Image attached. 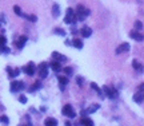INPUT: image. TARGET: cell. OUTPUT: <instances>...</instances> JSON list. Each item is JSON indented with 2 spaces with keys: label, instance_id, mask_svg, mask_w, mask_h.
Wrapping results in <instances>:
<instances>
[{
  "label": "cell",
  "instance_id": "6da1fadb",
  "mask_svg": "<svg viewBox=\"0 0 144 126\" xmlns=\"http://www.w3.org/2000/svg\"><path fill=\"white\" fill-rule=\"evenodd\" d=\"M91 11L88 8H86L84 6L79 4L76 7V12H75V16H76V20H80V22H83V20H86L88 16H90Z\"/></svg>",
  "mask_w": 144,
  "mask_h": 126
},
{
  "label": "cell",
  "instance_id": "7a4b0ae2",
  "mask_svg": "<svg viewBox=\"0 0 144 126\" xmlns=\"http://www.w3.org/2000/svg\"><path fill=\"white\" fill-rule=\"evenodd\" d=\"M76 22H77V20H76V16H75V11L72 8H67L66 17H64V23L66 24H75Z\"/></svg>",
  "mask_w": 144,
  "mask_h": 126
},
{
  "label": "cell",
  "instance_id": "3957f363",
  "mask_svg": "<svg viewBox=\"0 0 144 126\" xmlns=\"http://www.w3.org/2000/svg\"><path fill=\"white\" fill-rule=\"evenodd\" d=\"M36 70H37V73H39V75H40V78H42V79L47 78L48 76V63L47 62H42L37 66Z\"/></svg>",
  "mask_w": 144,
  "mask_h": 126
},
{
  "label": "cell",
  "instance_id": "277c9868",
  "mask_svg": "<svg viewBox=\"0 0 144 126\" xmlns=\"http://www.w3.org/2000/svg\"><path fill=\"white\" fill-rule=\"evenodd\" d=\"M9 87H11V93H17V91L24 90L26 85H24V82H22V80H12Z\"/></svg>",
  "mask_w": 144,
  "mask_h": 126
},
{
  "label": "cell",
  "instance_id": "5b68a950",
  "mask_svg": "<svg viewBox=\"0 0 144 126\" xmlns=\"http://www.w3.org/2000/svg\"><path fill=\"white\" fill-rule=\"evenodd\" d=\"M103 93H104L108 98H111V99H117V97H119L117 90L113 89V87H108V86H103Z\"/></svg>",
  "mask_w": 144,
  "mask_h": 126
},
{
  "label": "cell",
  "instance_id": "8992f818",
  "mask_svg": "<svg viewBox=\"0 0 144 126\" xmlns=\"http://www.w3.org/2000/svg\"><path fill=\"white\" fill-rule=\"evenodd\" d=\"M61 114L64 117H68V118H75L76 117V111L73 110V106L72 105H66L61 110Z\"/></svg>",
  "mask_w": 144,
  "mask_h": 126
},
{
  "label": "cell",
  "instance_id": "52a82bcc",
  "mask_svg": "<svg viewBox=\"0 0 144 126\" xmlns=\"http://www.w3.org/2000/svg\"><path fill=\"white\" fill-rule=\"evenodd\" d=\"M23 71H24L27 75H29V76L35 75V73H36V66H35V63H33V62H29L27 66L23 67Z\"/></svg>",
  "mask_w": 144,
  "mask_h": 126
},
{
  "label": "cell",
  "instance_id": "ba28073f",
  "mask_svg": "<svg viewBox=\"0 0 144 126\" xmlns=\"http://www.w3.org/2000/svg\"><path fill=\"white\" fill-rule=\"evenodd\" d=\"M130 44L128 43H123V44H120L117 48H116V54H123V52H128L130 51Z\"/></svg>",
  "mask_w": 144,
  "mask_h": 126
},
{
  "label": "cell",
  "instance_id": "9c48e42d",
  "mask_svg": "<svg viewBox=\"0 0 144 126\" xmlns=\"http://www.w3.org/2000/svg\"><path fill=\"white\" fill-rule=\"evenodd\" d=\"M130 36H131L132 39H135L136 42H143V39H144V36H143L139 31H131V32H130Z\"/></svg>",
  "mask_w": 144,
  "mask_h": 126
},
{
  "label": "cell",
  "instance_id": "30bf717a",
  "mask_svg": "<svg viewBox=\"0 0 144 126\" xmlns=\"http://www.w3.org/2000/svg\"><path fill=\"white\" fill-rule=\"evenodd\" d=\"M52 58H53L55 60H57V62H67V58H66L63 54L56 52V51H53V52H52Z\"/></svg>",
  "mask_w": 144,
  "mask_h": 126
},
{
  "label": "cell",
  "instance_id": "8fae6325",
  "mask_svg": "<svg viewBox=\"0 0 144 126\" xmlns=\"http://www.w3.org/2000/svg\"><path fill=\"white\" fill-rule=\"evenodd\" d=\"M80 34L83 35L84 38H90V36L92 35V30H91V28H90L88 26H84L83 28L80 30Z\"/></svg>",
  "mask_w": 144,
  "mask_h": 126
},
{
  "label": "cell",
  "instance_id": "7c38bea8",
  "mask_svg": "<svg viewBox=\"0 0 144 126\" xmlns=\"http://www.w3.org/2000/svg\"><path fill=\"white\" fill-rule=\"evenodd\" d=\"M49 66H51V69H52L55 73L61 71V65H60V62H57V60H52Z\"/></svg>",
  "mask_w": 144,
  "mask_h": 126
},
{
  "label": "cell",
  "instance_id": "4fadbf2b",
  "mask_svg": "<svg viewBox=\"0 0 144 126\" xmlns=\"http://www.w3.org/2000/svg\"><path fill=\"white\" fill-rule=\"evenodd\" d=\"M143 98H144V94H143L141 90H139V91L133 95V101H135L136 103H143Z\"/></svg>",
  "mask_w": 144,
  "mask_h": 126
},
{
  "label": "cell",
  "instance_id": "5bb4252c",
  "mask_svg": "<svg viewBox=\"0 0 144 126\" xmlns=\"http://www.w3.org/2000/svg\"><path fill=\"white\" fill-rule=\"evenodd\" d=\"M26 42H27V36H20V38L16 40V46H17V48H23L24 44H26Z\"/></svg>",
  "mask_w": 144,
  "mask_h": 126
},
{
  "label": "cell",
  "instance_id": "9a60e30c",
  "mask_svg": "<svg viewBox=\"0 0 144 126\" xmlns=\"http://www.w3.org/2000/svg\"><path fill=\"white\" fill-rule=\"evenodd\" d=\"M100 106H99V105H92V106L91 107H88V109H86L83 113H81V114H83V115H86V114H91V113H95L97 109H99Z\"/></svg>",
  "mask_w": 144,
  "mask_h": 126
},
{
  "label": "cell",
  "instance_id": "2e32d148",
  "mask_svg": "<svg viewBox=\"0 0 144 126\" xmlns=\"http://www.w3.org/2000/svg\"><path fill=\"white\" fill-rule=\"evenodd\" d=\"M7 73H8L9 78H15V76H17V75L20 74V70H19V69H15V70H12L11 67H7Z\"/></svg>",
  "mask_w": 144,
  "mask_h": 126
},
{
  "label": "cell",
  "instance_id": "e0dca14e",
  "mask_svg": "<svg viewBox=\"0 0 144 126\" xmlns=\"http://www.w3.org/2000/svg\"><path fill=\"white\" fill-rule=\"evenodd\" d=\"M71 43H72V46L73 47H76V48H83V42H81V39H79V38H75L72 42H71Z\"/></svg>",
  "mask_w": 144,
  "mask_h": 126
},
{
  "label": "cell",
  "instance_id": "ac0fdd59",
  "mask_svg": "<svg viewBox=\"0 0 144 126\" xmlns=\"http://www.w3.org/2000/svg\"><path fill=\"white\" fill-rule=\"evenodd\" d=\"M91 87H92V89H93V90H95V91H96L99 95H100V98H103V97H104V93H103V90H101V89H100V87L96 85L95 82H92V83H91Z\"/></svg>",
  "mask_w": 144,
  "mask_h": 126
},
{
  "label": "cell",
  "instance_id": "d6986e66",
  "mask_svg": "<svg viewBox=\"0 0 144 126\" xmlns=\"http://www.w3.org/2000/svg\"><path fill=\"white\" fill-rule=\"evenodd\" d=\"M79 123L83 125V126H93V121L91 118H83V119H80Z\"/></svg>",
  "mask_w": 144,
  "mask_h": 126
},
{
  "label": "cell",
  "instance_id": "ffe728a7",
  "mask_svg": "<svg viewBox=\"0 0 144 126\" xmlns=\"http://www.w3.org/2000/svg\"><path fill=\"white\" fill-rule=\"evenodd\" d=\"M57 79H59V83L61 86V90H64V86L68 83V78L67 76H57Z\"/></svg>",
  "mask_w": 144,
  "mask_h": 126
},
{
  "label": "cell",
  "instance_id": "44dd1931",
  "mask_svg": "<svg viewBox=\"0 0 144 126\" xmlns=\"http://www.w3.org/2000/svg\"><path fill=\"white\" fill-rule=\"evenodd\" d=\"M52 16L53 17H59L60 16V7L57 4H53L52 6Z\"/></svg>",
  "mask_w": 144,
  "mask_h": 126
},
{
  "label": "cell",
  "instance_id": "7402d4cb",
  "mask_svg": "<svg viewBox=\"0 0 144 126\" xmlns=\"http://www.w3.org/2000/svg\"><path fill=\"white\" fill-rule=\"evenodd\" d=\"M44 125L46 126H57V121L55 118H47L44 121Z\"/></svg>",
  "mask_w": 144,
  "mask_h": 126
},
{
  "label": "cell",
  "instance_id": "603a6c76",
  "mask_svg": "<svg viewBox=\"0 0 144 126\" xmlns=\"http://www.w3.org/2000/svg\"><path fill=\"white\" fill-rule=\"evenodd\" d=\"M132 66H133V69L137 70V71H141V70H143V66L140 65L137 60H133V62H132Z\"/></svg>",
  "mask_w": 144,
  "mask_h": 126
},
{
  "label": "cell",
  "instance_id": "cb8c5ba5",
  "mask_svg": "<svg viewBox=\"0 0 144 126\" xmlns=\"http://www.w3.org/2000/svg\"><path fill=\"white\" fill-rule=\"evenodd\" d=\"M22 16H24L26 19H28L29 22H36V20H37V17H36L35 15H26V14H23Z\"/></svg>",
  "mask_w": 144,
  "mask_h": 126
},
{
  "label": "cell",
  "instance_id": "d4e9b609",
  "mask_svg": "<svg viewBox=\"0 0 144 126\" xmlns=\"http://www.w3.org/2000/svg\"><path fill=\"white\" fill-rule=\"evenodd\" d=\"M53 32H55V34H59L60 36H66V31H64V30H61V28H55Z\"/></svg>",
  "mask_w": 144,
  "mask_h": 126
},
{
  "label": "cell",
  "instance_id": "484cf974",
  "mask_svg": "<svg viewBox=\"0 0 144 126\" xmlns=\"http://www.w3.org/2000/svg\"><path fill=\"white\" fill-rule=\"evenodd\" d=\"M13 12H15L17 16H22V15H23L22 10H20V7H17V6H15V7H13Z\"/></svg>",
  "mask_w": 144,
  "mask_h": 126
},
{
  "label": "cell",
  "instance_id": "4316f807",
  "mask_svg": "<svg viewBox=\"0 0 144 126\" xmlns=\"http://www.w3.org/2000/svg\"><path fill=\"white\" fill-rule=\"evenodd\" d=\"M39 87H40V82H36V83H33V85L31 86L29 91H35V90H39Z\"/></svg>",
  "mask_w": 144,
  "mask_h": 126
},
{
  "label": "cell",
  "instance_id": "83f0119b",
  "mask_svg": "<svg viewBox=\"0 0 144 126\" xmlns=\"http://www.w3.org/2000/svg\"><path fill=\"white\" fill-rule=\"evenodd\" d=\"M141 28H143V23L139 22V20H137V22H135V30L136 31H140Z\"/></svg>",
  "mask_w": 144,
  "mask_h": 126
},
{
  "label": "cell",
  "instance_id": "f1b7e54d",
  "mask_svg": "<svg viewBox=\"0 0 144 126\" xmlns=\"http://www.w3.org/2000/svg\"><path fill=\"white\" fill-rule=\"evenodd\" d=\"M0 44H2V46H6L7 44V38L4 35H0Z\"/></svg>",
  "mask_w": 144,
  "mask_h": 126
},
{
  "label": "cell",
  "instance_id": "f546056e",
  "mask_svg": "<svg viewBox=\"0 0 144 126\" xmlns=\"http://www.w3.org/2000/svg\"><path fill=\"white\" fill-rule=\"evenodd\" d=\"M0 52H2V54H8L9 52V48L8 47H6V46H2V44H0Z\"/></svg>",
  "mask_w": 144,
  "mask_h": 126
},
{
  "label": "cell",
  "instance_id": "4dcf8cb0",
  "mask_svg": "<svg viewBox=\"0 0 144 126\" xmlns=\"http://www.w3.org/2000/svg\"><path fill=\"white\" fill-rule=\"evenodd\" d=\"M19 102L20 103H27V97L26 95H20L19 97Z\"/></svg>",
  "mask_w": 144,
  "mask_h": 126
},
{
  "label": "cell",
  "instance_id": "1f68e13d",
  "mask_svg": "<svg viewBox=\"0 0 144 126\" xmlns=\"http://www.w3.org/2000/svg\"><path fill=\"white\" fill-rule=\"evenodd\" d=\"M0 121H2L3 123H6V125H8V122H9V121H8V117H7V115H2V118H0Z\"/></svg>",
  "mask_w": 144,
  "mask_h": 126
},
{
  "label": "cell",
  "instance_id": "d6a6232c",
  "mask_svg": "<svg viewBox=\"0 0 144 126\" xmlns=\"http://www.w3.org/2000/svg\"><path fill=\"white\" fill-rule=\"evenodd\" d=\"M76 83H77L79 86H83V78H81V76H77V78H76Z\"/></svg>",
  "mask_w": 144,
  "mask_h": 126
},
{
  "label": "cell",
  "instance_id": "836d02e7",
  "mask_svg": "<svg viewBox=\"0 0 144 126\" xmlns=\"http://www.w3.org/2000/svg\"><path fill=\"white\" fill-rule=\"evenodd\" d=\"M64 73H66L67 75H71V74H72V69H71V67H66V69H64Z\"/></svg>",
  "mask_w": 144,
  "mask_h": 126
},
{
  "label": "cell",
  "instance_id": "e575fe53",
  "mask_svg": "<svg viewBox=\"0 0 144 126\" xmlns=\"http://www.w3.org/2000/svg\"><path fill=\"white\" fill-rule=\"evenodd\" d=\"M66 44H67V46H71V44H72V43H71V40L67 39V40H66Z\"/></svg>",
  "mask_w": 144,
  "mask_h": 126
},
{
  "label": "cell",
  "instance_id": "d590c367",
  "mask_svg": "<svg viewBox=\"0 0 144 126\" xmlns=\"http://www.w3.org/2000/svg\"><path fill=\"white\" fill-rule=\"evenodd\" d=\"M66 126H72V125H71V122H69V121H67V122H66Z\"/></svg>",
  "mask_w": 144,
  "mask_h": 126
},
{
  "label": "cell",
  "instance_id": "8d00e7d4",
  "mask_svg": "<svg viewBox=\"0 0 144 126\" xmlns=\"http://www.w3.org/2000/svg\"><path fill=\"white\" fill-rule=\"evenodd\" d=\"M0 110H3V106H2V105H0Z\"/></svg>",
  "mask_w": 144,
  "mask_h": 126
}]
</instances>
